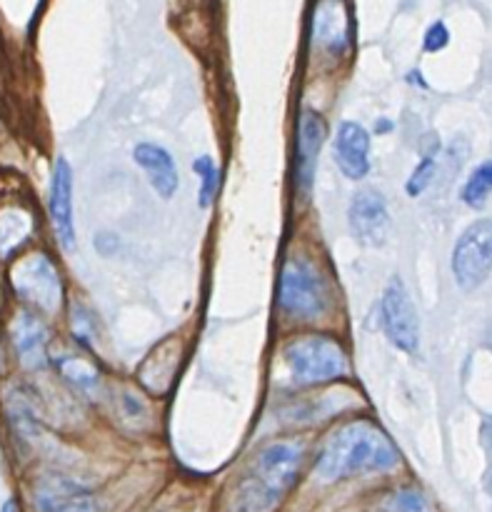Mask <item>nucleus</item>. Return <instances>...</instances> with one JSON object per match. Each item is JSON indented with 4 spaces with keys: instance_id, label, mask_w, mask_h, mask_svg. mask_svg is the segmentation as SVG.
Returning a JSON list of instances; mask_svg holds the SVG:
<instances>
[{
    "instance_id": "f257e3e1",
    "label": "nucleus",
    "mask_w": 492,
    "mask_h": 512,
    "mask_svg": "<svg viewBox=\"0 0 492 512\" xmlns=\"http://www.w3.org/2000/svg\"><path fill=\"white\" fill-rule=\"evenodd\" d=\"M398 460V448L388 435L370 423H350L325 443L318 458V475L333 483L360 473L390 470L398 465Z\"/></svg>"
},
{
    "instance_id": "f03ea898",
    "label": "nucleus",
    "mask_w": 492,
    "mask_h": 512,
    "mask_svg": "<svg viewBox=\"0 0 492 512\" xmlns=\"http://www.w3.org/2000/svg\"><path fill=\"white\" fill-rule=\"evenodd\" d=\"M303 465L298 443H273L258 455L248 478L235 493V512H268L295 485Z\"/></svg>"
},
{
    "instance_id": "7ed1b4c3",
    "label": "nucleus",
    "mask_w": 492,
    "mask_h": 512,
    "mask_svg": "<svg viewBox=\"0 0 492 512\" xmlns=\"http://www.w3.org/2000/svg\"><path fill=\"white\" fill-rule=\"evenodd\" d=\"M285 360L300 385H323L348 373V358L343 348L323 335L295 338L285 348Z\"/></svg>"
},
{
    "instance_id": "20e7f679",
    "label": "nucleus",
    "mask_w": 492,
    "mask_h": 512,
    "mask_svg": "<svg viewBox=\"0 0 492 512\" xmlns=\"http://www.w3.org/2000/svg\"><path fill=\"white\" fill-rule=\"evenodd\" d=\"M280 308L300 320H315L328 308V290L323 275L310 260L293 258L285 263L280 278Z\"/></svg>"
},
{
    "instance_id": "39448f33",
    "label": "nucleus",
    "mask_w": 492,
    "mask_h": 512,
    "mask_svg": "<svg viewBox=\"0 0 492 512\" xmlns=\"http://www.w3.org/2000/svg\"><path fill=\"white\" fill-rule=\"evenodd\" d=\"M10 283L15 293L40 313L55 315L63 305V283H60L58 268L43 253L18 260L10 270Z\"/></svg>"
},
{
    "instance_id": "423d86ee",
    "label": "nucleus",
    "mask_w": 492,
    "mask_h": 512,
    "mask_svg": "<svg viewBox=\"0 0 492 512\" xmlns=\"http://www.w3.org/2000/svg\"><path fill=\"white\" fill-rule=\"evenodd\" d=\"M453 273L463 290H475L492 273V220H478L460 235L453 253Z\"/></svg>"
},
{
    "instance_id": "0eeeda50",
    "label": "nucleus",
    "mask_w": 492,
    "mask_h": 512,
    "mask_svg": "<svg viewBox=\"0 0 492 512\" xmlns=\"http://www.w3.org/2000/svg\"><path fill=\"white\" fill-rule=\"evenodd\" d=\"M383 325L390 343L403 353H415L420 343V323L415 305L400 278L390 280L383 295Z\"/></svg>"
},
{
    "instance_id": "6e6552de",
    "label": "nucleus",
    "mask_w": 492,
    "mask_h": 512,
    "mask_svg": "<svg viewBox=\"0 0 492 512\" xmlns=\"http://www.w3.org/2000/svg\"><path fill=\"white\" fill-rule=\"evenodd\" d=\"M388 228L390 215L383 195L375 188L355 193L353 203H350V230L358 243L368 245V248H380L388 238Z\"/></svg>"
},
{
    "instance_id": "1a4fd4ad",
    "label": "nucleus",
    "mask_w": 492,
    "mask_h": 512,
    "mask_svg": "<svg viewBox=\"0 0 492 512\" xmlns=\"http://www.w3.org/2000/svg\"><path fill=\"white\" fill-rule=\"evenodd\" d=\"M38 512H98L95 495L65 475H43L35 488Z\"/></svg>"
},
{
    "instance_id": "9d476101",
    "label": "nucleus",
    "mask_w": 492,
    "mask_h": 512,
    "mask_svg": "<svg viewBox=\"0 0 492 512\" xmlns=\"http://www.w3.org/2000/svg\"><path fill=\"white\" fill-rule=\"evenodd\" d=\"M50 218L58 233L60 245L65 250L75 248V225H73V170L65 158H58L50 180Z\"/></svg>"
},
{
    "instance_id": "9b49d317",
    "label": "nucleus",
    "mask_w": 492,
    "mask_h": 512,
    "mask_svg": "<svg viewBox=\"0 0 492 512\" xmlns=\"http://www.w3.org/2000/svg\"><path fill=\"white\" fill-rule=\"evenodd\" d=\"M335 163L350 180H363L370 173V135L363 125L343 123L335 135Z\"/></svg>"
},
{
    "instance_id": "f8f14e48",
    "label": "nucleus",
    "mask_w": 492,
    "mask_h": 512,
    "mask_svg": "<svg viewBox=\"0 0 492 512\" xmlns=\"http://www.w3.org/2000/svg\"><path fill=\"white\" fill-rule=\"evenodd\" d=\"M10 340L23 368L40 370L48 363V330L43 320L35 318L33 313L15 315L10 325Z\"/></svg>"
},
{
    "instance_id": "ddd939ff",
    "label": "nucleus",
    "mask_w": 492,
    "mask_h": 512,
    "mask_svg": "<svg viewBox=\"0 0 492 512\" xmlns=\"http://www.w3.org/2000/svg\"><path fill=\"white\" fill-rule=\"evenodd\" d=\"M133 158L143 168V173L148 175L155 193L165 200L173 198L175 190H178V168H175L173 155L155 143H140L133 150Z\"/></svg>"
},
{
    "instance_id": "4468645a",
    "label": "nucleus",
    "mask_w": 492,
    "mask_h": 512,
    "mask_svg": "<svg viewBox=\"0 0 492 512\" xmlns=\"http://www.w3.org/2000/svg\"><path fill=\"white\" fill-rule=\"evenodd\" d=\"M325 135H328V128H325V120L320 118L315 110H305L300 115V128H298V175L303 188H310L313 185V173L315 165H318L320 148L325 143Z\"/></svg>"
},
{
    "instance_id": "2eb2a0df",
    "label": "nucleus",
    "mask_w": 492,
    "mask_h": 512,
    "mask_svg": "<svg viewBox=\"0 0 492 512\" xmlns=\"http://www.w3.org/2000/svg\"><path fill=\"white\" fill-rule=\"evenodd\" d=\"M315 38L330 50H340L348 43V15L338 0H328L315 13Z\"/></svg>"
},
{
    "instance_id": "dca6fc26",
    "label": "nucleus",
    "mask_w": 492,
    "mask_h": 512,
    "mask_svg": "<svg viewBox=\"0 0 492 512\" xmlns=\"http://www.w3.org/2000/svg\"><path fill=\"white\" fill-rule=\"evenodd\" d=\"M55 368L58 373L68 380L70 385H75L83 393H95L100 385V375L93 365L85 358H78V355H58L55 358Z\"/></svg>"
},
{
    "instance_id": "f3484780",
    "label": "nucleus",
    "mask_w": 492,
    "mask_h": 512,
    "mask_svg": "<svg viewBox=\"0 0 492 512\" xmlns=\"http://www.w3.org/2000/svg\"><path fill=\"white\" fill-rule=\"evenodd\" d=\"M492 193V160L480 165L473 175L468 178L463 188V203L470 205V208H483L485 200L490 198Z\"/></svg>"
},
{
    "instance_id": "a211bd4d",
    "label": "nucleus",
    "mask_w": 492,
    "mask_h": 512,
    "mask_svg": "<svg viewBox=\"0 0 492 512\" xmlns=\"http://www.w3.org/2000/svg\"><path fill=\"white\" fill-rule=\"evenodd\" d=\"M385 512H430V500L418 488H400L385 500Z\"/></svg>"
},
{
    "instance_id": "6ab92c4d",
    "label": "nucleus",
    "mask_w": 492,
    "mask_h": 512,
    "mask_svg": "<svg viewBox=\"0 0 492 512\" xmlns=\"http://www.w3.org/2000/svg\"><path fill=\"white\" fill-rule=\"evenodd\" d=\"M195 173L200 175V205L208 208V205L213 203L215 193H218V165L213 163L210 155H203V158L195 160Z\"/></svg>"
},
{
    "instance_id": "aec40b11",
    "label": "nucleus",
    "mask_w": 492,
    "mask_h": 512,
    "mask_svg": "<svg viewBox=\"0 0 492 512\" xmlns=\"http://www.w3.org/2000/svg\"><path fill=\"white\" fill-rule=\"evenodd\" d=\"M433 175H435V160L433 158H425L423 163H420L418 168H415L413 178H408V183H405V190H408V195L418 198V195L423 193V190L430 185Z\"/></svg>"
},
{
    "instance_id": "412c9836",
    "label": "nucleus",
    "mask_w": 492,
    "mask_h": 512,
    "mask_svg": "<svg viewBox=\"0 0 492 512\" xmlns=\"http://www.w3.org/2000/svg\"><path fill=\"white\" fill-rule=\"evenodd\" d=\"M448 40H450V33L448 28H445V23L430 25L428 33H425V50L438 53V50H443L445 45H448Z\"/></svg>"
},
{
    "instance_id": "4be33fe9",
    "label": "nucleus",
    "mask_w": 492,
    "mask_h": 512,
    "mask_svg": "<svg viewBox=\"0 0 492 512\" xmlns=\"http://www.w3.org/2000/svg\"><path fill=\"white\" fill-rule=\"evenodd\" d=\"M73 333L75 338L83 340L85 345H90V315L85 313L83 308H78V305H75L73 310Z\"/></svg>"
},
{
    "instance_id": "5701e85b",
    "label": "nucleus",
    "mask_w": 492,
    "mask_h": 512,
    "mask_svg": "<svg viewBox=\"0 0 492 512\" xmlns=\"http://www.w3.org/2000/svg\"><path fill=\"white\" fill-rule=\"evenodd\" d=\"M0 512H18V505H15V500H8V503L3 505V510Z\"/></svg>"
}]
</instances>
